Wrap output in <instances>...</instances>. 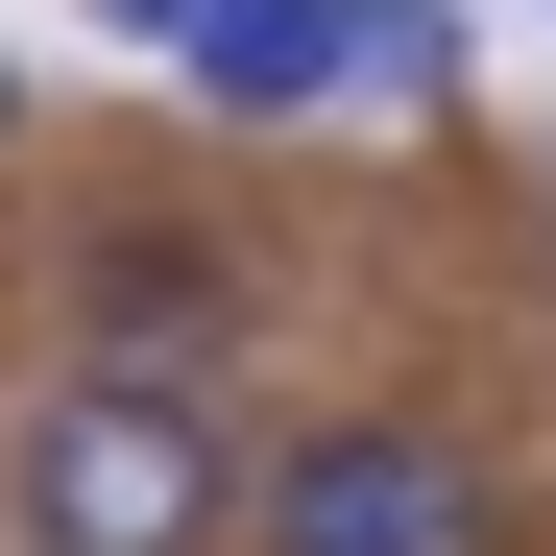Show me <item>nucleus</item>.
I'll use <instances>...</instances> for the list:
<instances>
[{"instance_id": "nucleus-1", "label": "nucleus", "mask_w": 556, "mask_h": 556, "mask_svg": "<svg viewBox=\"0 0 556 556\" xmlns=\"http://www.w3.org/2000/svg\"><path fill=\"white\" fill-rule=\"evenodd\" d=\"M0 532L25 556H218L242 532V435L169 388V363H98L0 435Z\"/></svg>"}, {"instance_id": "nucleus-2", "label": "nucleus", "mask_w": 556, "mask_h": 556, "mask_svg": "<svg viewBox=\"0 0 556 556\" xmlns=\"http://www.w3.org/2000/svg\"><path fill=\"white\" fill-rule=\"evenodd\" d=\"M242 556H484V459L435 412H339V435H266Z\"/></svg>"}, {"instance_id": "nucleus-3", "label": "nucleus", "mask_w": 556, "mask_h": 556, "mask_svg": "<svg viewBox=\"0 0 556 556\" xmlns=\"http://www.w3.org/2000/svg\"><path fill=\"white\" fill-rule=\"evenodd\" d=\"M169 73H194V98H242V122H315V98H363V0H194V25H169Z\"/></svg>"}, {"instance_id": "nucleus-4", "label": "nucleus", "mask_w": 556, "mask_h": 556, "mask_svg": "<svg viewBox=\"0 0 556 556\" xmlns=\"http://www.w3.org/2000/svg\"><path fill=\"white\" fill-rule=\"evenodd\" d=\"M98 315H122L146 363H194V339H218L242 291H218V242H98Z\"/></svg>"}, {"instance_id": "nucleus-5", "label": "nucleus", "mask_w": 556, "mask_h": 556, "mask_svg": "<svg viewBox=\"0 0 556 556\" xmlns=\"http://www.w3.org/2000/svg\"><path fill=\"white\" fill-rule=\"evenodd\" d=\"M363 98H459V0H363Z\"/></svg>"}, {"instance_id": "nucleus-6", "label": "nucleus", "mask_w": 556, "mask_h": 556, "mask_svg": "<svg viewBox=\"0 0 556 556\" xmlns=\"http://www.w3.org/2000/svg\"><path fill=\"white\" fill-rule=\"evenodd\" d=\"M98 25H146V49H169V25H194V0H98Z\"/></svg>"}]
</instances>
